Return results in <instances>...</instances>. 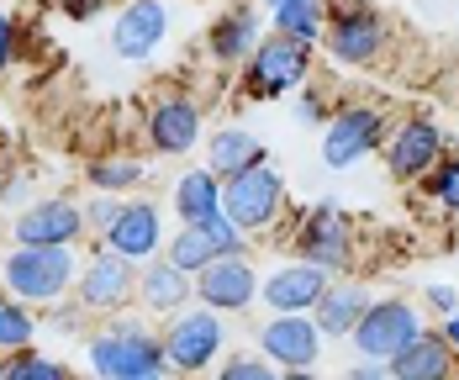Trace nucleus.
Wrapping results in <instances>:
<instances>
[{"label": "nucleus", "instance_id": "1", "mask_svg": "<svg viewBox=\"0 0 459 380\" xmlns=\"http://www.w3.org/2000/svg\"><path fill=\"white\" fill-rule=\"evenodd\" d=\"M85 365L95 380H153L164 370V338L138 307L111 312L106 328L85 332Z\"/></svg>", "mask_w": 459, "mask_h": 380}, {"label": "nucleus", "instance_id": "2", "mask_svg": "<svg viewBox=\"0 0 459 380\" xmlns=\"http://www.w3.org/2000/svg\"><path fill=\"white\" fill-rule=\"evenodd\" d=\"M80 248H32V243H11L5 259H0V290L27 301L38 317L48 307L69 301L74 281H80Z\"/></svg>", "mask_w": 459, "mask_h": 380}, {"label": "nucleus", "instance_id": "3", "mask_svg": "<svg viewBox=\"0 0 459 380\" xmlns=\"http://www.w3.org/2000/svg\"><path fill=\"white\" fill-rule=\"evenodd\" d=\"M222 212L232 217V228L259 243V238H275L290 217V190H285V175L275 164H254V169H238L222 180Z\"/></svg>", "mask_w": 459, "mask_h": 380}, {"label": "nucleus", "instance_id": "4", "mask_svg": "<svg viewBox=\"0 0 459 380\" xmlns=\"http://www.w3.org/2000/svg\"><path fill=\"white\" fill-rule=\"evenodd\" d=\"M317 48L338 69H369L391 48V22L375 0H327V22H322Z\"/></svg>", "mask_w": 459, "mask_h": 380}, {"label": "nucleus", "instance_id": "5", "mask_svg": "<svg viewBox=\"0 0 459 380\" xmlns=\"http://www.w3.org/2000/svg\"><path fill=\"white\" fill-rule=\"evenodd\" d=\"M317 69V48L296 43V38H280V32H264L254 53L238 64V91L243 100H280V95H296Z\"/></svg>", "mask_w": 459, "mask_h": 380}, {"label": "nucleus", "instance_id": "6", "mask_svg": "<svg viewBox=\"0 0 459 380\" xmlns=\"http://www.w3.org/2000/svg\"><path fill=\"white\" fill-rule=\"evenodd\" d=\"M290 254L307 259V264H317V270H327L338 281L359 259V228H354V217L338 201H317V206H307V212L290 217Z\"/></svg>", "mask_w": 459, "mask_h": 380}, {"label": "nucleus", "instance_id": "7", "mask_svg": "<svg viewBox=\"0 0 459 380\" xmlns=\"http://www.w3.org/2000/svg\"><path fill=\"white\" fill-rule=\"evenodd\" d=\"M159 338H164V370H175V376H212V365L228 354L232 343L228 317L201 307V301H190L185 312L164 317Z\"/></svg>", "mask_w": 459, "mask_h": 380}, {"label": "nucleus", "instance_id": "8", "mask_svg": "<svg viewBox=\"0 0 459 380\" xmlns=\"http://www.w3.org/2000/svg\"><path fill=\"white\" fill-rule=\"evenodd\" d=\"M385 127H391V111L380 106V100H338L333 106V117L322 122V164L327 169H354V164H365L380 153V142H385Z\"/></svg>", "mask_w": 459, "mask_h": 380}, {"label": "nucleus", "instance_id": "9", "mask_svg": "<svg viewBox=\"0 0 459 380\" xmlns=\"http://www.w3.org/2000/svg\"><path fill=\"white\" fill-rule=\"evenodd\" d=\"M449 153V133L422 117V111H407V117H391L385 127V142H380V159H385V175L396 186H422V175H433V164Z\"/></svg>", "mask_w": 459, "mask_h": 380}, {"label": "nucleus", "instance_id": "10", "mask_svg": "<svg viewBox=\"0 0 459 380\" xmlns=\"http://www.w3.org/2000/svg\"><path fill=\"white\" fill-rule=\"evenodd\" d=\"M133 285H138V264L95 243L91 254L80 259L74 301H80L85 317H100V323H106L111 312H127V307H133Z\"/></svg>", "mask_w": 459, "mask_h": 380}, {"label": "nucleus", "instance_id": "11", "mask_svg": "<svg viewBox=\"0 0 459 380\" xmlns=\"http://www.w3.org/2000/svg\"><path fill=\"white\" fill-rule=\"evenodd\" d=\"M143 138L159 159H190L201 138H206V106L185 91H164L153 95L148 117H143Z\"/></svg>", "mask_w": 459, "mask_h": 380}, {"label": "nucleus", "instance_id": "12", "mask_svg": "<svg viewBox=\"0 0 459 380\" xmlns=\"http://www.w3.org/2000/svg\"><path fill=\"white\" fill-rule=\"evenodd\" d=\"M422 328H428V323H422V307H417V301H407V296H369L365 317L354 323L349 343H354L359 359H391V354H396L402 343H412Z\"/></svg>", "mask_w": 459, "mask_h": 380}, {"label": "nucleus", "instance_id": "13", "mask_svg": "<svg viewBox=\"0 0 459 380\" xmlns=\"http://www.w3.org/2000/svg\"><path fill=\"white\" fill-rule=\"evenodd\" d=\"M85 206L74 195H32L27 206H16L11 217V243H32V248H80L85 243Z\"/></svg>", "mask_w": 459, "mask_h": 380}, {"label": "nucleus", "instance_id": "14", "mask_svg": "<svg viewBox=\"0 0 459 380\" xmlns=\"http://www.w3.org/2000/svg\"><path fill=\"white\" fill-rule=\"evenodd\" d=\"M254 349L275 370H317L327 338L317 332L312 312H264V323L254 328Z\"/></svg>", "mask_w": 459, "mask_h": 380}, {"label": "nucleus", "instance_id": "15", "mask_svg": "<svg viewBox=\"0 0 459 380\" xmlns=\"http://www.w3.org/2000/svg\"><path fill=\"white\" fill-rule=\"evenodd\" d=\"M169 27H175L169 0H122L117 16H111V53L122 64H148L169 43Z\"/></svg>", "mask_w": 459, "mask_h": 380}, {"label": "nucleus", "instance_id": "16", "mask_svg": "<svg viewBox=\"0 0 459 380\" xmlns=\"http://www.w3.org/2000/svg\"><path fill=\"white\" fill-rule=\"evenodd\" d=\"M164 238H169V228H164L159 201L153 195H122L111 228L100 233V248H111V254H122L133 264H148V259L164 254Z\"/></svg>", "mask_w": 459, "mask_h": 380}, {"label": "nucleus", "instance_id": "17", "mask_svg": "<svg viewBox=\"0 0 459 380\" xmlns=\"http://www.w3.org/2000/svg\"><path fill=\"white\" fill-rule=\"evenodd\" d=\"M195 301L222 312V317H243L259 307V270L248 254H222L195 275Z\"/></svg>", "mask_w": 459, "mask_h": 380}, {"label": "nucleus", "instance_id": "18", "mask_svg": "<svg viewBox=\"0 0 459 380\" xmlns=\"http://www.w3.org/2000/svg\"><path fill=\"white\" fill-rule=\"evenodd\" d=\"M327 285H333L327 270H317V264H307V259L290 254L285 264H275V270L259 275V307H264V312H312Z\"/></svg>", "mask_w": 459, "mask_h": 380}, {"label": "nucleus", "instance_id": "19", "mask_svg": "<svg viewBox=\"0 0 459 380\" xmlns=\"http://www.w3.org/2000/svg\"><path fill=\"white\" fill-rule=\"evenodd\" d=\"M264 32H270V22L259 16V5L238 0V5H228V11L206 27V58H212L217 69H238Z\"/></svg>", "mask_w": 459, "mask_h": 380}, {"label": "nucleus", "instance_id": "20", "mask_svg": "<svg viewBox=\"0 0 459 380\" xmlns=\"http://www.w3.org/2000/svg\"><path fill=\"white\" fill-rule=\"evenodd\" d=\"M190 301H195V281H190L185 270H175L164 254L148 259V264H138V285H133V307H138V312H148L153 323H164V317L185 312Z\"/></svg>", "mask_w": 459, "mask_h": 380}, {"label": "nucleus", "instance_id": "21", "mask_svg": "<svg viewBox=\"0 0 459 380\" xmlns=\"http://www.w3.org/2000/svg\"><path fill=\"white\" fill-rule=\"evenodd\" d=\"M385 365H391V380H455L459 376V354L444 343L438 328H422L412 343H402Z\"/></svg>", "mask_w": 459, "mask_h": 380}, {"label": "nucleus", "instance_id": "22", "mask_svg": "<svg viewBox=\"0 0 459 380\" xmlns=\"http://www.w3.org/2000/svg\"><path fill=\"white\" fill-rule=\"evenodd\" d=\"M369 296H375V290H369L365 281H354V275H338V281L322 290V301L312 307V323H317V332L327 338V343H349L354 323L365 317Z\"/></svg>", "mask_w": 459, "mask_h": 380}, {"label": "nucleus", "instance_id": "23", "mask_svg": "<svg viewBox=\"0 0 459 380\" xmlns=\"http://www.w3.org/2000/svg\"><path fill=\"white\" fill-rule=\"evenodd\" d=\"M201 148H206V169L212 175H238V169H254V164H264L270 153H264V142L254 138L243 122H222V127H212L206 138H201Z\"/></svg>", "mask_w": 459, "mask_h": 380}, {"label": "nucleus", "instance_id": "24", "mask_svg": "<svg viewBox=\"0 0 459 380\" xmlns=\"http://www.w3.org/2000/svg\"><path fill=\"white\" fill-rule=\"evenodd\" d=\"M169 212H175L180 222H201V217L222 212V175H212L206 164L180 169L175 186H169Z\"/></svg>", "mask_w": 459, "mask_h": 380}, {"label": "nucleus", "instance_id": "25", "mask_svg": "<svg viewBox=\"0 0 459 380\" xmlns=\"http://www.w3.org/2000/svg\"><path fill=\"white\" fill-rule=\"evenodd\" d=\"M85 186L95 195H138L148 186V164L138 153H95L85 164Z\"/></svg>", "mask_w": 459, "mask_h": 380}, {"label": "nucleus", "instance_id": "26", "mask_svg": "<svg viewBox=\"0 0 459 380\" xmlns=\"http://www.w3.org/2000/svg\"><path fill=\"white\" fill-rule=\"evenodd\" d=\"M322 22H327V0H280L275 11H270V32L296 38V43H312V48L322 38Z\"/></svg>", "mask_w": 459, "mask_h": 380}, {"label": "nucleus", "instance_id": "27", "mask_svg": "<svg viewBox=\"0 0 459 380\" xmlns=\"http://www.w3.org/2000/svg\"><path fill=\"white\" fill-rule=\"evenodd\" d=\"M164 259H169V264H175V270H185V275H190V281H195V275H201V270H206V264H212V259H222V248H217V243H212V238L201 233V228H195V222H180V228H175V233L164 238Z\"/></svg>", "mask_w": 459, "mask_h": 380}, {"label": "nucleus", "instance_id": "28", "mask_svg": "<svg viewBox=\"0 0 459 380\" xmlns=\"http://www.w3.org/2000/svg\"><path fill=\"white\" fill-rule=\"evenodd\" d=\"M0 380H74V370L64 359H53L43 349H16V354H0Z\"/></svg>", "mask_w": 459, "mask_h": 380}, {"label": "nucleus", "instance_id": "29", "mask_svg": "<svg viewBox=\"0 0 459 380\" xmlns=\"http://www.w3.org/2000/svg\"><path fill=\"white\" fill-rule=\"evenodd\" d=\"M27 343H38V312L0 290V354H16Z\"/></svg>", "mask_w": 459, "mask_h": 380}, {"label": "nucleus", "instance_id": "30", "mask_svg": "<svg viewBox=\"0 0 459 380\" xmlns=\"http://www.w3.org/2000/svg\"><path fill=\"white\" fill-rule=\"evenodd\" d=\"M422 195H428L438 212L459 217V148H449V153L433 164V175H422Z\"/></svg>", "mask_w": 459, "mask_h": 380}, {"label": "nucleus", "instance_id": "31", "mask_svg": "<svg viewBox=\"0 0 459 380\" xmlns=\"http://www.w3.org/2000/svg\"><path fill=\"white\" fill-rule=\"evenodd\" d=\"M212 380H275V365L259 349H232L212 365Z\"/></svg>", "mask_w": 459, "mask_h": 380}, {"label": "nucleus", "instance_id": "32", "mask_svg": "<svg viewBox=\"0 0 459 380\" xmlns=\"http://www.w3.org/2000/svg\"><path fill=\"white\" fill-rule=\"evenodd\" d=\"M195 228H201V233L212 238V243H217L222 254H248V248H254L248 238H243L238 228H232V217H228V212H212V217H201Z\"/></svg>", "mask_w": 459, "mask_h": 380}, {"label": "nucleus", "instance_id": "33", "mask_svg": "<svg viewBox=\"0 0 459 380\" xmlns=\"http://www.w3.org/2000/svg\"><path fill=\"white\" fill-rule=\"evenodd\" d=\"M22 48H27V38H22V16L0 5V74H11V69L22 64Z\"/></svg>", "mask_w": 459, "mask_h": 380}, {"label": "nucleus", "instance_id": "34", "mask_svg": "<svg viewBox=\"0 0 459 380\" xmlns=\"http://www.w3.org/2000/svg\"><path fill=\"white\" fill-rule=\"evenodd\" d=\"M333 117V100H327V91H317L312 80L296 91V122H307V127H322Z\"/></svg>", "mask_w": 459, "mask_h": 380}, {"label": "nucleus", "instance_id": "35", "mask_svg": "<svg viewBox=\"0 0 459 380\" xmlns=\"http://www.w3.org/2000/svg\"><path fill=\"white\" fill-rule=\"evenodd\" d=\"M117 206H122V195H91V201H85V233H91L95 243H100V233L111 228Z\"/></svg>", "mask_w": 459, "mask_h": 380}, {"label": "nucleus", "instance_id": "36", "mask_svg": "<svg viewBox=\"0 0 459 380\" xmlns=\"http://www.w3.org/2000/svg\"><path fill=\"white\" fill-rule=\"evenodd\" d=\"M422 307H428L433 317H449V312H459V285H449V281L422 285Z\"/></svg>", "mask_w": 459, "mask_h": 380}, {"label": "nucleus", "instance_id": "37", "mask_svg": "<svg viewBox=\"0 0 459 380\" xmlns=\"http://www.w3.org/2000/svg\"><path fill=\"white\" fill-rule=\"evenodd\" d=\"M32 169H11L5 180H0V206H27L32 201Z\"/></svg>", "mask_w": 459, "mask_h": 380}, {"label": "nucleus", "instance_id": "38", "mask_svg": "<svg viewBox=\"0 0 459 380\" xmlns=\"http://www.w3.org/2000/svg\"><path fill=\"white\" fill-rule=\"evenodd\" d=\"M343 380H391V365H385V359H359V354H354V365H349Z\"/></svg>", "mask_w": 459, "mask_h": 380}, {"label": "nucleus", "instance_id": "39", "mask_svg": "<svg viewBox=\"0 0 459 380\" xmlns=\"http://www.w3.org/2000/svg\"><path fill=\"white\" fill-rule=\"evenodd\" d=\"M58 5H64L74 22H95V16L106 11V0H58Z\"/></svg>", "mask_w": 459, "mask_h": 380}, {"label": "nucleus", "instance_id": "40", "mask_svg": "<svg viewBox=\"0 0 459 380\" xmlns=\"http://www.w3.org/2000/svg\"><path fill=\"white\" fill-rule=\"evenodd\" d=\"M438 332H444V343L459 354V312H449V317H438Z\"/></svg>", "mask_w": 459, "mask_h": 380}, {"label": "nucleus", "instance_id": "41", "mask_svg": "<svg viewBox=\"0 0 459 380\" xmlns=\"http://www.w3.org/2000/svg\"><path fill=\"white\" fill-rule=\"evenodd\" d=\"M275 380H322L317 370H275Z\"/></svg>", "mask_w": 459, "mask_h": 380}, {"label": "nucleus", "instance_id": "42", "mask_svg": "<svg viewBox=\"0 0 459 380\" xmlns=\"http://www.w3.org/2000/svg\"><path fill=\"white\" fill-rule=\"evenodd\" d=\"M153 380H201V376H175V370H159Z\"/></svg>", "mask_w": 459, "mask_h": 380}, {"label": "nucleus", "instance_id": "43", "mask_svg": "<svg viewBox=\"0 0 459 380\" xmlns=\"http://www.w3.org/2000/svg\"><path fill=\"white\" fill-rule=\"evenodd\" d=\"M259 5H270V11H275V5H280V0H259Z\"/></svg>", "mask_w": 459, "mask_h": 380}, {"label": "nucleus", "instance_id": "44", "mask_svg": "<svg viewBox=\"0 0 459 380\" xmlns=\"http://www.w3.org/2000/svg\"><path fill=\"white\" fill-rule=\"evenodd\" d=\"M455 380H459V376H455Z\"/></svg>", "mask_w": 459, "mask_h": 380}]
</instances>
